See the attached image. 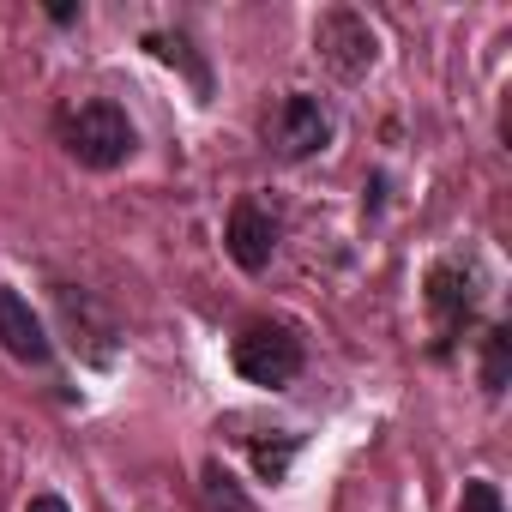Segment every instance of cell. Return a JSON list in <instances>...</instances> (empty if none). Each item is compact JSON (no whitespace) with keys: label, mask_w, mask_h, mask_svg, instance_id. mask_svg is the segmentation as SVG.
Returning a JSON list of instances; mask_svg holds the SVG:
<instances>
[{"label":"cell","mask_w":512,"mask_h":512,"mask_svg":"<svg viewBox=\"0 0 512 512\" xmlns=\"http://www.w3.org/2000/svg\"><path fill=\"white\" fill-rule=\"evenodd\" d=\"M49 127H55V145L91 175H115L139 151V127L115 97H73L49 115Z\"/></svg>","instance_id":"2"},{"label":"cell","mask_w":512,"mask_h":512,"mask_svg":"<svg viewBox=\"0 0 512 512\" xmlns=\"http://www.w3.org/2000/svg\"><path fill=\"white\" fill-rule=\"evenodd\" d=\"M55 314H61L67 344L79 350L85 368H109V362H115L121 332H115V320L103 314V302H97L91 290H79V284H55Z\"/></svg>","instance_id":"7"},{"label":"cell","mask_w":512,"mask_h":512,"mask_svg":"<svg viewBox=\"0 0 512 512\" xmlns=\"http://www.w3.org/2000/svg\"><path fill=\"white\" fill-rule=\"evenodd\" d=\"M278 241H284V223H278V211H272L260 193H241V199L229 205V217H223V253H229L247 278L272 272Z\"/></svg>","instance_id":"6"},{"label":"cell","mask_w":512,"mask_h":512,"mask_svg":"<svg viewBox=\"0 0 512 512\" xmlns=\"http://www.w3.org/2000/svg\"><path fill=\"white\" fill-rule=\"evenodd\" d=\"M247 440V458H253V476L260 482H290V464H296V452L308 446V434H296V428H260V434H241Z\"/></svg>","instance_id":"10"},{"label":"cell","mask_w":512,"mask_h":512,"mask_svg":"<svg viewBox=\"0 0 512 512\" xmlns=\"http://www.w3.org/2000/svg\"><path fill=\"white\" fill-rule=\"evenodd\" d=\"M314 55H320V67H326L332 79L356 85V79H368V73L380 67V31H374V19L356 13V7H326V13L314 19Z\"/></svg>","instance_id":"5"},{"label":"cell","mask_w":512,"mask_h":512,"mask_svg":"<svg viewBox=\"0 0 512 512\" xmlns=\"http://www.w3.org/2000/svg\"><path fill=\"white\" fill-rule=\"evenodd\" d=\"M0 350H7L19 368H49L55 362V338L37 320L31 296H19L13 284H0Z\"/></svg>","instance_id":"8"},{"label":"cell","mask_w":512,"mask_h":512,"mask_svg":"<svg viewBox=\"0 0 512 512\" xmlns=\"http://www.w3.org/2000/svg\"><path fill=\"white\" fill-rule=\"evenodd\" d=\"M49 25H85V7H79V0H55V7H49Z\"/></svg>","instance_id":"14"},{"label":"cell","mask_w":512,"mask_h":512,"mask_svg":"<svg viewBox=\"0 0 512 512\" xmlns=\"http://www.w3.org/2000/svg\"><path fill=\"white\" fill-rule=\"evenodd\" d=\"M199 500H205V512H260V506H253V494L223 464H205L199 470Z\"/></svg>","instance_id":"12"},{"label":"cell","mask_w":512,"mask_h":512,"mask_svg":"<svg viewBox=\"0 0 512 512\" xmlns=\"http://www.w3.org/2000/svg\"><path fill=\"white\" fill-rule=\"evenodd\" d=\"M482 302H488V266H482V253H440V260L422 272V308H428V356L434 362H452L458 344L476 332L482 320Z\"/></svg>","instance_id":"1"},{"label":"cell","mask_w":512,"mask_h":512,"mask_svg":"<svg viewBox=\"0 0 512 512\" xmlns=\"http://www.w3.org/2000/svg\"><path fill=\"white\" fill-rule=\"evenodd\" d=\"M229 362H235V374H241L247 386H260V392H284V386H296V374L308 368L302 326L272 320V314L247 320V326L229 338Z\"/></svg>","instance_id":"3"},{"label":"cell","mask_w":512,"mask_h":512,"mask_svg":"<svg viewBox=\"0 0 512 512\" xmlns=\"http://www.w3.org/2000/svg\"><path fill=\"white\" fill-rule=\"evenodd\" d=\"M458 512H506V500H500V488L488 476H470L464 494H458Z\"/></svg>","instance_id":"13"},{"label":"cell","mask_w":512,"mask_h":512,"mask_svg":"<svg viewBox=\"0 0 512 512\" xmlns=\"http://www.w3.org/2000/svg\"><path fill=\"white\" fill-rule=\"evenodd\" d=\"M260 133H266V151H272L278 163H314L320 151H332L338 115H332L314 91H284V97L266 109Z\"/></svg>","instance_id":"4"},{"label":"cell","mask_w":512,"mask_h":512,"mask_svg":"<svg viewBox=\"0 0 512 512\" xmlns=\"http://www.w3.org/2000/svg\"><path fill=\"white\" fill-rule=\"evenodd\" d=\"M139 49L151 55V61H163V67H175L187 85H193V97L199 103H211V91H217V79H211V61L193 49V37L187 31H145L139 37Z\"/></svg>","instance_id":"9"},{"label":"cell","mask_w":512,"mask_h":512,"mask_svg":"<svg viewBox=\"0 0 512 512\" xmlns=\"http://www.w3.org/2000/svg\"><path fill=\"white\" fill-rule=\"evenodd\" d=\"M476 380L488 398H506L512 386V326L506 320H488L482 338H476Z\"/></svg>","instance_id":"11"},{"label":"cell","mask_w":512,"mask_h":512,"mask_svg":"<svg viewBox=\"0 0 512 512\" xmlns=\"http://www.w3.org/2000/svg\"><path fill=\"white\" fill-rule=\"evenodd\" d=\"M25 512H73V506H67L61 494H31V506H25Z\"/></svg>","instance_id":"15"}]
</instances>
